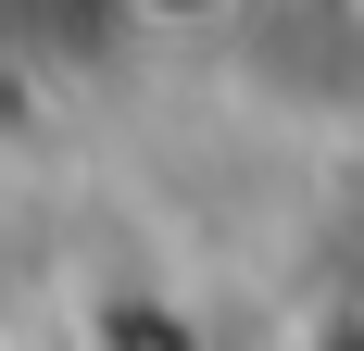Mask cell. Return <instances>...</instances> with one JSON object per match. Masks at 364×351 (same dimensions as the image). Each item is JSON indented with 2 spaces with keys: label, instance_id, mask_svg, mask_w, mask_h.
Here are the masks:
<instances>
[{
  "label": "cell",
  "instance_id": "cell-1",
  "mask_svg": "<svg viewBox=\"0 0 364 351\" xmlns=\"http://www.w3.org/2000/svg\"><path fill=\"white\" fill-rule=\"evenodd\" d=\"M139 13H151V26H214L226 0H139Z\"/></svg>",
  "mask_w": 364,
  "mask_h": 351
}]
</instances>
